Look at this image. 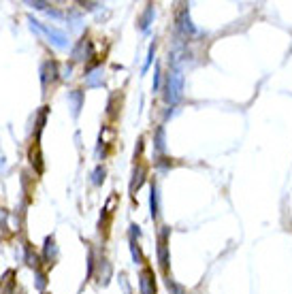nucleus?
<instances>
[{
  "mask_svg": "<svg viewBox=\"0 0 292 294\" xmlns=\"http://www.w3.org/2000/svg\"><path fill=\"white\" fill-rule=\"evenodd\" d=\"M181 94H184V73L181 68L173 62V66L167 75V87H164V100L169 105H175V102L181 100Z\"/></svg>",
  "mask_w": 292,
  "mask_h": 294,
  "instance_id": "1",
  "label": "nucleus"
},
{
  "mask_svg": "<svg viewBox=\"0 0 292 294\" xmlns=\"http://www.w3.org/2000/svg\"><path fill=\"white\" fill-rule=\"evenodd\" d=\"M30 23H32V28H36V30H41L43 34H47V38L56 45V47H66V34L62 32V30H58V28H53V26H45V23H41V21H36V19H32L30 17Z\"/></svg>",
  "mask_w": 292,
  "mask_h": 294,
  "instance_id": "2",
  "label": "nucleus"
},
{
  "mask_svg": "<svg viewBox=\"0 0 292 294\" xmlns=\"http://www.w3.org/2000/svg\"><path fill=\"white\" fill-rule=\"evenodd\" d=\"M169 233H171V228L162 226L160 235H158V262H160L164 273L169 271Z\"/></svg>",
  "mask_w": 292,
  "mask_h": 294,
  "instance_id": "3",
  "label": "nucleus"
},
{
  "mask_svg": "<svg viewBox=\"0 0 292 294\" xmlns=\"http://www.w3.org/2000/svg\"><path fill=\"white\" fill-rule=\"evenodd\" d=\"M58 79V62L56 60H47L41 64V83L43 90L49 87V83H53Z\"/></svg>",
  "mask_w": 292,
  "mask_h": 294,
  "instance_id": "4",
  "label": "nucleus"
},
{
  "mask_svg": "<svg viewBox=\"0 0 292 294\" xmlns=\"http://www.w3.org/2000/svg\"><path fill=\"white\" fill-rule=\"evenodd\" d=\"M139 288H141V294H156V277L149 267H145L139 273Z\"/></svg>",
  "mask_w": 292,
  "mask_h": 294,
  "instance_id": "5",
  "label": "nucleus"
},
{
  "mask_svg": "<svg viewBox=\"0 0 292 294\" xmlns=\"http://www.w3.org/2000/svg\"><path fill=\"white\" fill-rule=\"evenodd\" d=\"M177 21H179V30H181L184 34H194V32H196V28L192 26V19H190V11H188L186 6L179 11Z\"/></svg>",
  "mask_w": 292,
  "mask_h": 294,
  "instance_id": "6",
  "label": "nucleus"
},
{
  "mask_svg": "<svg viewBox=\"0 0 292 294\" xmlns=\"http://www.w3.org/2000/svg\"><path fill=\"white\" fill-rule=\"evenodd\" d=\"M43 258H45V262H49V265H53L56 258H58V248H56V239H53V237H47V239H45Z\"/></svg>",
  "mask_w": 292,
  "mask_h": 294,
  "instance_id": "7",
  "label": "nucleus"
},
{
  "mask_svg": "<svg viewBox=\"0 0 292 294\" xmlns=\"http://www.w3.org/2000/svg\"><path fill=\"white\" fill-rule=\"evenodd\" d=\"M92 51H94L92 43L81 38V41L75 45V49H73V60H88V55H92Z\"/></svg>",
  "mask_w": 292,
  "mask_h": 294,
  "instance_id": "8",
  "label": "nucleus"
},
{
  "mask_svg": "<svg viewBox=\"0 0 292 294\" xmlns=\"http://www.w3.org/2000/svg\"><path fill=\"white\" fill-rule=\"evenodd\" d=\"M154 149L158 154H164L167 149V139H164V126H158L154 132Z\"/></svg>",
  "mask_w": 292,
  "mask_h": 294,
  "instance_id": "9",
  "label": "nucleus"
},
{
  "mask_svg": "<svg viewBox=\"0 0 292 294\" xmlns=\"http://www.w3.org/2000/svg\"><path fill=\"white\" fill-rule=\"evenodd\" d=\"M149 209H152V218L158 220V216H160V201H158V186L152 184V192H149Z\"/></svg>",
  "mask_w": 292,
  "mask_h": 294,
  "instance_id": "10",
  "label": "nucleus"
},
{
  "mask_svg": "<svg viewBox=\"0 0 292 294\" xmlns=\"http://www.w3.org/2000/svg\"><path fill=\"white\" fill-rule=\"evenodd\" d=\"M68 100H70V105H73V117H77L79 111H81V105H83V94L79 90L68 92Z\"/></svg>",
  "mask_w": 292,
  "mask_h": 294,
  "instance_id": "11",
  "label": "nucleus"
},
{
  "mask_svg": "<svg viewBox=\"0 0 292 294\" xmlns=\"http://www.w3.org/2000/svg\"><path fill=\"white\" fill-rule=\"evenodd\" d=\"M132 177H135V179L130 181V192H137V190L143 186V181H145V169H143V166H139Z\"/></svg>",
  "mask_w": 292,
  "mask_h": 294,
  "instance_id": "12",
  "label": "nucleus"
},
{
  "mask_svg": "<svg viewBox=\"0 0 292 294\" xmlns=\"http://www.w3.org/2000/svg\"><path fill=\"white\" fill-rule=\"evenodd\" d=\"M109 277H111V265H109L107 258L102 256L100 258V284L107 286L109 284Z\"/></svg>",
  "mask_w": 292,
  "mask_h": 294,
  "instance_id": "13",
  "label": "nucleus"
},
{
  "mask_svg": "<svg viewBox=\"0 0 292 294\" xmlns=\"http://www.w3.org/2000/svg\"><path fill=\"white\" fill-rule=\"evenodd\" d=\"M23 254H26V262H28V267L38 269V256H36V252L32 250V245H28V243H26V248H23Z\"/></svg>",
  "mask_w": 292,
  "mask_h": 294,
  "instance_id": "14",
  "label": "nucleus"
},
{
  "mask_svg": "<svg viewBox=\"0 0 292 294\" xmlns=\"http://www.w3.org/2000/svg\"><path fill=\"white\" fill-rule=\"evenodd\" d=\"M152 17H154V6H152V4H147V9H145L143 15H141V21H139V28L143 30V32L149 28V21H152Z\"/></svg>",
  "mask_w": 292,
  "mask_h": 294,
  "instance_id": "15",
  "label": "nucleus"
},
{
  "mask_svg": "<svg viewBox=\"0 0 292 294\" xmlns=\"http://www.w3.org/2000/svg\"><path fill=\"white\" fill-rule=\"evenodd\" d=\"M105 169H102V166H96V169H94V173H92V184L94 186H100L102 181H105Z\"/></svg>",
  "mask_w": 292,
  "mask_h": 294,
  "instance_id": "16",
  "label": "nucleus"
},
{
  "mask_svg": "<svg viewBox=\"0 0 292 294\" xmlns=\"http://www.w3.org/2000/svg\"><path fill=\"white\" fill-rule=\"evenodd\" d=\"M130 252H132V258H135L137 265H141V262H143V256H141V250H139V245H137V239H130Z\"/></svg>",
  "mask_w": 292,
  "mask_h": 294,
  "instance_id": "17",
  "label": "nucleus"
},
{
  "mask_svg": "<svg viewBox=\"0 0 292 294\" xmlns=\"http://www.w3.org/2000/svg\"><path fill=\"white\" fill-rule=\"evenodd\" d=\"M154 53H156V43L149 45V51H147V60H145V66H143V73L152 66V60H154Z\"/></svg>",
  "mask_w": 292,
  "mask_h": 294,
  "instance_id": "18",
  "label": "nucleus"
},
{
  "mask_svg": "<svg viewBox=\"0 0 292 294\" xmlns=\"http://www.w3.org/2000/svg\"><path fill=\"white\" fill-rule=\"evenodd\" d=\"M45 286H47V277H45L43 271H38V269H36V288L38 290H45Z\"/></svg>",
  "mask_w": 292,
  "mask_h": 294,
  "instance_id": "19",
  "label": "nucleus"
},
{
  "mask_svg": "<svg viewBox=\"0 0 292 294\" xmlns=\"http://www.w3.org/2000/svg\"><path fill=\"white\" fill-rule=\"evenodd\" d=\"M167 288L173 290V294H184V288H181V286H177L175 282L171 280V277H167Z\"/></svg>",
  "mask_w": 292,
  "mask_h": 294,
  "instance_id": "20",
  "label": "nucleus"
},
{
  "mask_svg": "<svg viewBox=\"0 0 292 294\" xmlns=\"http://www.w3.org/2000/svg\"><path fill=\"white\" fill-rule=\"evenodd\" d=\"M160 90V66L156 64V68H154V92H158Z\"/></svg>",
  "mask_w": 292,
  "mask_h": 294,
  "instance_id": "21",
  "label": "nucleus"
},
{
  "mask_svg": "<svg viewBox=\"0 0 292 294\" xmlns=\"http://www.w3.org/2000/svg\"><path fill=\"white\" fill-rule=\"evenodd\" d=\"M83 6H85L88 11H94V9H96V6H100V4H98V2H83Z\"/></svg>",
  "mask_w": 292,
  "mask_h": 294,
  "instance_id": "22",
  "label": "nucleus"
}]
</instances>
